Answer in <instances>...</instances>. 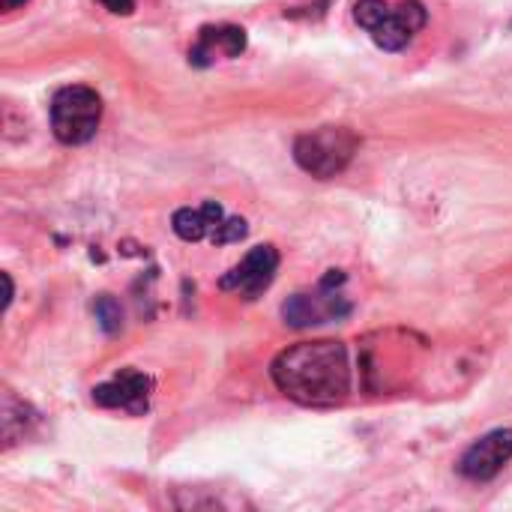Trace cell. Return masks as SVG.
<instances>
[{
    "instance_id": "2",
    "label": "cell",
    "mask_w": 512,
    "mask_h": 512,
    "mask_svg": "<svg viewBox=\"0 0 512 512\" xmlns=\"http://www.w3.org/2000/svg\"><path fill=\"white\" fill-rule=\"evenodd\" d=\"M354 18L360 27L369 30L378 48L384 51H402L414 42V36L426 27L429 15L420 0H402V3H387V0H357Z\"/></svg>"
},
{
    "instance_id": "3",
    "label": "cell",
    "mask_w": 512,
    "mask_h": 512,
    "mask_svg": "<svg viewBox=\"0 0 512 512\" xmlns=\"http://www.w3.org/2000/svg\"><path fill=\"white\" fill-rule=\"evenodd\" d=\"M357 135L345 126H321L315 132H306L294 144V159L297 165L321 180H330L342 174L357 153Z\"/></svg>"
},
{
    "instance_id": "11",
    "label": "cell",
    "mask_w": 512,
    "mask_h": 512,
    "mask_svg": "<svg viewBox=\"0 0 512 512\" xmlns=\"http://www.w3.org/2000/svg\"><path fill=\"white\" fill-rule=\"evenodd\" d=\"M96 318H99V324H102L105 333H117L120 330V321H123L120 306L111 297H99L96 300Z\"/></svg>"
},
{
    "instance_id": "7",
    "label": "cell",
    "mask_w": 512,
    "mask_h": 512,
    "mask_svg": "<svg viewBox=\"0 0 512 512\" xmlns=\"http://www.w3.org/2000/svg\"><path fill=\"white\" fill-rule=\"evenodd\" d=\"M276 270H279V252L273 246H255L234 270H228L219 279V288L234 291L246 300H255L273 285Z\"/></svg>"
},
{
    "instance_id": "13",
    "label": "cell",
    "mask_w": 512,
    "mask_h": 512,
    "mask_svg": "<svg viewBox=\"0 0 512 512\" xmlns=\"http://www.w3.org/2000/svg\"><path fill=\"white\" fill-rule=\"evenodd\" d=\"M27 0H0V9L3 12H12V9H18V6H24Z\"/></svg>"
},
{
    "instance_id": "4",
    "label": "cell",
    "mask_w": 512,
    "mask_h": 512,
    "mask_svg": "<svg viewBox=\"0 0 512 512\" xmlns=\"http://www.w3.org/2000/svg\"><path fill=\"white\" fill-rule=\"evenodd\" d=\"M102 120V99L93 87L69 84L51 99V129L63 144H87Z\"/></svg>"
},
{
    "instance_id": "8",
    "label": "cell",
    "mask_w": 512,
    "mask_h": 512,
    "mask_svg": "<svg viewBox=\"0 0 512 512\" xmlns=\"http://www.w3.org/2000/svg\"><path fill=\"white\" fill-rule=\"evenodd\" d=\"M512 459V432L498 429L480 438L462 459H459V474L474 483H486L501 474V468Z\"/></svg>"
},
{
    "instance_id": "12",
    "label": "cell",
    "mask_w": 512,
    "mask_h": 512,
    "mask_svg": "<svg viewBox=\"0 0 512 512\" xmlns=\"http://www.w3.org/2000/svg\"><path fill=\"white\" fill-rule=\"evenodd\" d=\"M99 3L114 15H129L135 9V0H99Z\"/></svg>"
},
{
    "instance_id": "1",
    "label": "cell",
    "mask_w": 512,
    "mask_h": 512,
    "mask_svg": "<svg viewBox=\"0 0 512 512\" xmlns=\"http://www.w3.org/2000/svg\"><path fill=\"white\" fill-rule=\"evenodd\" d=\"M276 387L312 408L339 405L351 390V366L342 342H303L273 360Z\"/></svg>"
},
{
    "instance_id": "9",
    "label": "cell",
    "mask_w": 512,
    "mask_h": 512,
    "mask_svg": "<svg viewBox=\"0 0 512 512\" xmlns=\"http://www.w3.org/2000/svg\"><path fill=\"white\" fill-rule=\"evenodd\" d=\"M150 390H153V381L147 375L135 369H123L111 381L93 387V402L102 408L126 411V414H144L150 402Z\"/></svg>"
},
{
    "instance_id": "10",
    "label": "cell",
    "mask_w": 512,
    "mask_h": 512,
    "mask_svg": "<svg viewBox=\"0 0 512 512\" xmlns=\"http://www.w3.org/2000/svg\"><path fill=\"white\" fill-rule=\"evenodd\" d=\"M246 48V30L234 24H210L198 30V42L189 51L192 66H210L222 57H240Z\"/></svg>"
},
{
    "instance_id": "6",
    "label": "cell",
    "mask_w": 512,
    "mask_h": 512,
    "mask_svg": "<svg viewBox=\"0 0 512 512\" xmlns=\"http://www.w3.org/2000/svg\"><path fill=\"white\" fill-rule=\"evenodd\" d=\"M345 282L342 276H336V270L321 282V288L315 294H294L285 306L282 315L291 327H315V324H327L336 318H345L351 312V306L345 303V297L336 294L333 285Z\"/></svg>"
},
{
    "instance_id": "5",
    "label": "cell",
    "mask_w": 512,
    "mask_h": 512,
    "mask_svg": "<svg viewBox=\"0 0 512 512\" xmlns=\"http://www.w3.org/2000/svg\"><path fill=\"white\" fill-rule=\"evenodd\" d=\"M171 228L186 243L210 240L216 246L237 243L249 231L243 219H228L225 210L216 201H204L201 207H183V210H177L174 219H171Z\"/></svg>"
}]
</instances>
